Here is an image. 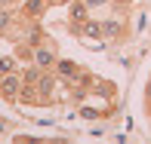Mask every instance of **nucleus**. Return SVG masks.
<instances>
[{
  "label": "nucleus",
  "mask_w": 151,
  "mask_h": 144,
  "mask_svg": "<svg viewBox=\"0 0 151 144\" xmlns=\"http://www.w3.org/2000/svg\"><path fill=\"white\" fill-rule=\"evenodd\" d=\"M71 0H50V6H68Z\"/></svg>",
  "instance_id": "14"
},
{
  "label": "nucleus",
  "mask_w": 151,
  "mask_h": 144,
  "mask_svg": "<svg viewBox=\"0 0 151 144\" xmlns=\"http://www.w3.org/2000/svg\"><path fill=\"white\" fill-rule=\"evenodd\" d=\"M77 37H86V40H102V18H86L80 25Z\"/></svg>",
  "instance_id": "8"
},
{
  "label": "nucleus",
  "mask_w": 151,
  "mask_h": 144,
  "mask_svg": "<svg viewBox=\"0 0 151 144\" xmlns=\"http://www.w3.org/2000/svg\"><path fill=\"white\" fill-rule=\"evenodd\" d=\"M127 37H129V25H127V18H120V12L102 18V40L120 43V40H127Z\"/></svg>",
  "instance_id": "1"
},
{
  "label": "nucleus",
  "mask_w": 151,
  "mask_h": 144,
  "mask_svg": "<svg viewBox=\"0 0 151 144\" xmlns=\"http://www.w3.org/2000/svg\"><path fill=\"white\" fill-rule=\"evenodd\" d=\"M46 9H52L50 0H22V3H19V16H22L25 22H40V18L46 16Z\"/></svg>",
  "instance_id": "5"
},
{
  "label": "nucleus",
  "mask_w": 151,
  "mask_h": 144,
  "mask_svg": "<svg viewBox=\"0 0 151 144\" xmlns=\"http://www.w3.org/2000/svg\"><path fill=\"white\" fill-rule=\"evenodd\" d=\"M22 0H0V6H19Z\"/></svg>",
  "instance_id": "13"
},
{
  "label": "nucleus",
  "mask_w": 151,
  "mask_h": 144,
  "mask_svg": "<svg viewBox=\"0 0 151 144\" xmlns=\"http://www.w3.org/2000/svg\"><path fill=\"white\" fill-rule=\"evenodd\" d=\"M65 9H68V28L77 34V31H80V25L90 18V6H86V0H71Z\"/></svg>",
  "instance_id": "6"
},
{
  "label": "nucleus",
  "mask_w": 151,
  "mask_h": 144,
  "mask_svg": "<svg viewBox=\"0 0 151 144\" xmlns=\"http://www.w3.org/2000/svg\"><path fill=\"white\" fill-rule=\"evenodd\" d=\"M56 61H59V46H56V40H46V43L34 46V65H37L40 71H52Z\"/></svg>",
  "instance_id": "2"
},
{
  "label": "nucleus",
  "mask_w": 151,
  "mask_h": 144,
  "mask_svg": "<svg viewBox=\"0 0 151 144\" xmlns=\"http://www.w3.org/2000/svg\"><path fill=\"white\" fill-rule=\"evenodd\" d=\"M90 9H102V6H111V0H86Z\"/></svg>",
  "instance_id": "12"
},
{
  "label": "nucleus",
  "mask_w": 151,
  "mask_h": 144,
  "mask_svg": "<svg viewBox=\"0 0 151 144\" xmlns=\"http://www.w3.org/2000/svg\"><path fill=\"white\" fill-rule=\"evenodd\" d=\"M16 22H19V6H0V37H6Z\"/></svg>",
  "instance_id": "7"
},
{
  "label": "nucleus",
  "mask_w": 151,
  "mask_h": 144,
  "mask_svg": "<svg viewBox=\"0 0 151 144\" xmlns=\"http://www.w3.org/2000/svg\"><path fill=\"white\" fill-rule=\"evenodd\" d=\"M19 71V58L16 55H0V74H12Z\"/></svg>",
  "instance_id": "9"
},
{
  "label": "nucleus",
  "mask_w": 151,
  "mask_h": 144,
  "mask_svg": "<svg viewBox=\"0 0 151 144\" xmlns=\"http://www.w3.org/2000/svg\"><path fill=\"white\" fill-rule=\"evenodd\" d=\"M22 83H25V77L19 71L0 74V98L9 101V104H16V101H19V92H22Z\"/></svg>",
  "instance_id": "3"
},
{
  "label": "nucleus",
  "mask_w": 151,
  "mask_h": 144,
  "mask_svg": "<svg viewBox=\"0 0 151 144\" xmlns=\"http://www.w3.org/2000/svg\"><path fill=\"white\" fill-rule=\"evenodd\" d=\"M133 6V0H111V9L114 12H123V9H129Z\"/></svg>",
  "instance_id": "11"
},
{
  "label": "nucleus",
  "mask_w": 151,
  "mask_h": 144,
  "mask_svg": "<svg viewBox=\"0 0 151 144\" xmlns=\"http://www.w3.org/2000/svg\"><path fill=\"white\" fill-rule=\"evenodd\" d=\"M145 113L151 120V71H148V80H145Z\"/></svg>",
  "instance_id": "10"
},
{
  "label": "nucleus",
  "mask_w": 151,
  "mask_h": 144,
  "mask_svg": "<svg viewBox=\"0 0 151 144\" xmlns=\"http://www.w3.org/2000/svg\"><path fill=\"white\" fill-rule=\"evenodd\" d=\"M62 83V80L56 77V71H43L37 77V92H40V107H46V104H52L56 101V86Z\"/></svg>",
  "instance_id": "4"
}]
</instances>
